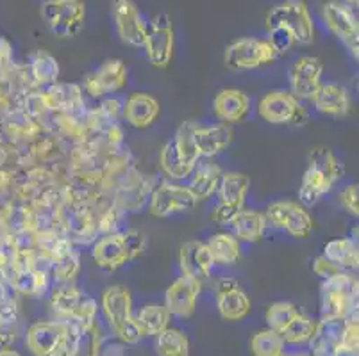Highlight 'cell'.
I'll list each match as a JSON object with an SVG mask.
<instances>
[{"label":"cell","mask_w":359,"mask_h":356,"mask_svg":"<svg viewBox=\"0 0 359 356\" xmlns=\"http://www.w3.org/2000/svg\"><path fill=\"white\" fill-rule=\"evenodd\" d=\"M344 175V166L329 148H313L308 157V168L302 175L299 187V204L302 207H315L332 185Z\"/></svg>","instance_id":"6da1fadb"},{"label":"cell","mask_w":359,"mask_h":356,"mask_svg":"<svg viewBox=\"0 0 359 356\" xmlns=\"http://www.w3.org/2000/svg\"><path fill=\"white\" fill-rule=\"evenodd\" d=\"M359 283L352 273L341 271L324 280L320 287V315L322 319L358 321Z\"/></svg>","instance_id":"7a4b0ae2"},{"label":"cell","mask_w":359,"mask_h":356,"mask_svg":"<svg viewBox=\"0 0 359 356\" xmlns=\"http://www.w3.org/2000/svg\"><path fill=\"white\" fill-rule=\"evenodd\" d=\"M145 235L135 228L122 232V234L113 232V234L104 235L102 239L97 241L91 255H93V260L100 269L116 271L130 260H135L136 257H140L145 251Z\"/></svg>","instance_id":"3957f363"},{"label":"cell","mask_w":359,"mask_h":356,"mask_svg":"<svg viewBox=\"0 0 359 356\" xmlns=\"http://www.w3.org/2000/svg\"><path fill=\"white\" fill-rule=\"evenodd\" d=\"M102 310L111 329L123 344H138L142 341L136 319L133 315V296L123 285H113L104 290Z\"/></svg>","instance_id":"277c9868"},{"label":"cell","mask_w":359,"mask_h":356,"mask_svg":"<svg viewBox=\"0 0 359 356\" xmlns=\"http://www.w3.org/2000/svg\"><path fill=\"white\" fill-rule=\"evenodd\" d=\"M359 0H327L322 8L325 25L348 48L352 57H359Z\"/></svg>","instance_id":"5b68a950"},{"label":"cell","mask_w":359,"mask_h":356,"mask_svg":"<svg viewBox=\"0 0 359 356\" xmlns=\"http://www.w3.org/2000/svg\"><path fill=\"white\" fill-rule=\"evenodd\" d=\"M280 25L286 27L295 38V43L311 45L315 41V24L304 0H285L276 6L266 16V27Z\"/></svg>","instance_id":"8992f818"},{"label":"cell","mask_w":359,"mask_h":356,"mask_svg":"<svg viewBox=\"0 0 359 356\" xmlns=\"http://www.w3.org/2000/svg\"><path fill=\"white\" fill-rule=\"evenodd\" d=\"M41 16L52 32L60 38H75L84 29L86 2L84 0H45Z\"/></svg>","instance_id":"52a82bcc"},{"label":"cell","mask_w":359,"mask_h":356,"mask_svg":"<svg viewBox=\"0 0 359 356\" xmlns=\"http://www.w3.org/2000/svg\"><path fill=\"white\" fill-rule=\"evenodd\" d=\"M277 59L276 48L269 39L241 38L225 48L224 63L231 71H249L264 64L273 63Z\"/></svg>","instance_id":"ba28073f"},{"label":"cell","mask_w":359,"mask_h":356,"mask_svg":"<svg viewBox=\"0 0 359 356\" xmlns=\"http://www.w3.org/2000/svg\"><path fill=\"white\" fill-rule=\"evenodd\" d=\"M257 113L266 123L272 125H297L306 123L308 111L300 104L299 98L293 97L290 91H270L259 100Z\"/></svg>","instance_id":"9c48e42d"},{"label":"cell","mask_w":359,"mask_h":356,"mask_svg":"<svg viewBox=\"0 0 359 356\" xmlns=\"http://www.w3.org/2000/svg\"><path fill=\"white\" fill-rule=\"evenodd\" d=\"M143 48H145L150 64L154 68L163 70V68H168V64L172 63L175 48V36L172 20H170L166 13L158 15L147 25Z\"/></svg>","instance_id":"30bf717a"},{"label":"cell","mask_w":359,"mask_h":356,"mask_svg":"<svg viewBox=\"0 0 359 356\" xmlns=\"http://www.w3.org/2000/svg\"><path fill=\"white\" fill-rule=\"evenodd\" d=\"M264 215L269 225L288 232L295 239H308L315 227L308 208L297 201H273L266 207Z\"/></svg>","instance_id":"8fae6325"},{"label":"cell","mask_w":359,"mask_h":356,"mask_svg":"<svg viewBox=\"0 0 359 356\" xmlns=\"http://www.w3.org/2000/svg\"><path fill=\"white\" fill-rule=\"evenodd\" d=\"M197 205L195 196L184 185L163 182L150 191L149 211L156 218H170L179 212H188Z\"/></svg>","instance_id":"7c38bea8"},{"label":"cell","mask_w":359,"mask_h":356,"mask_svg":"<svg viewBox=\"0 0 359 356\" xmlns=\"http://www.w3.org/2000/svg\"><path fill=\"white\" fill-rule=\"evenodd\" d=\"M127 80H129V73L122 59H107L95 71L86 75L84 90L90 97L104 98L123 90L127 86Z\"/></svg>","instance_id":"4fadbf2b"},{"label":"cell","mask_w":359,"mask_h":356,"mask_svg":"<svg viewBox=\"0 0 359 356\" xmlns=\"http://www.w3.org/2000/svg\"><path fill=\"white\" fill-rule=\"evenodd\" d=\"M113 20L123 43L135 48H143L147 24L133 0H113Z\"/></svg>","instance_id":"5bb4252c"},{"label":"cell","mask_w":359,"mask_h":356,"mask_svg":"<svg viewBox=\"0 0 359 356\" xmlns=\"http://www.w3.org/2000/svg\"><path fill=\"white\" fill-rule=\"evenodd\" d=\"M324 64L315 55L299 57L290 68V93L299 100H311L322 84Z\"/></svg>","instance_id":"9a60e30c"},{"label":"cell","mask_w":359,"mask_h":356,"mask_svg":"<svg viewBox=\"0 0 359 356\" xmlns=\"http://www.w3.org/2000/svg\"><path fill=\"white\" fill-rule=\"evenodd\" d=\"M202 285L198 280L190 278L182 274L181 278L175 280L172 285L166 289L165 294V306L170 315L188 319L195 313L198 294H201Z\"/></svg>","instance_id":"2e32d148"},{"label":"cell","mask_w":359,"mask_h":356,"mask_svg":"<svg viewBox=\"0 0 359 356\" xmlns=\"http://www.w3.org/2000/svg\"><path fill=\"white\" fill-rule=\"evenodd\" d=\"M217 306L225 321H241L250 312V299L233 278H222L217 283Z\"/></svg>","instance_id":"e0dca14e"},{"label":"cell","mask_w":359,"mask_h":356,"mask_svg":"<svg viewBox=\"0 0 359 356\" xmlns=\"http://www.w3.org/2000/svg\"><path fill=\"white\" fill-rule=\"evenodd\" d=\"M179 266H181L182 274L202 282L210 278L215 260L208 244L202 241H188L179 250Z\"/></svg>","instance_id":"ac0fdd59"},{"label":"cell","mask_w":359,"mask_h":356,"mask_svg":"<svg viewBox=\"0 0 359 356\" xmlns=\"http://www.w3.org/2000/svg\"><path fill=\"white\" fill-rule=\"evenodd\" d=\"M194 141L201 159H211L225 152L233 143V129L229 123H217L211 127H195Z\"/></svg>","instance_id":"d6986e66"},{"label":"cell","mask_w":359,"mask_h":356,"mask_svg":"<svg viewBox=\"0 0 359 356\" xmlns=\"http://www.w3.org/2000/svg\"><path fill=\"white\" fill-rule=\"evenodd\" d=\"M311 102L318 113L334 118L347 116L352 107L351 93L347 91V87L336 83L320 84L316 93L313 94Z\"/></svg>","instance_id":"ffe728a7"},{"label":"cell","mask_w":359,"mask_h":356,"mask_svg":"<svg viewBox=\"0 0 359 356\" xmlns=\"http://www.w3.org/2000/svg\"><path fill=\"white\" fill-rule=\"evenodd\" d=\"M65 333H67V325H65V321H61V319L34 322V325L27 329L25 344L31 349L32 355L47 356L55 346L60 344L61 339L65 337Z\"/></svg>","instance_id":"44dd1931"},{"label":"cell","mask_w":359,"mask_h":356,"mask_svg":"<svg viewBox=\"0 0 359 356\" xmlns=\"http://www.w3.org/2000/svg\"><path fill=\"white\" fill-rule=\"evenodd\" d=\"M213 111L222 123L243 122L250 111V98L241 90H222L213 100Z\"/></svg>","instance_id":"7402d4cb"},{"label":"cell","mask_w":359,"mask_h":356,"mask_svg":"<svg viewBox=\"0 0 359 356\" xmlns=\"http://www.w3.org/2000/svg\"><path fill=\"white\" fill-rule=\"evenodd\" d=\"M345 319H322L316 322L315 332L309 339L311 356H332L341 342L345 329Z\"/></svg>","instance_id":"603a6c76"},{"label":"cell","mask_w":359,"mask_h":356,"mask_svg":"<svg viewBox=\"0 0 359 356\" xmlns=\"http://www.w3.org/2000/svg\"><path fill=\"white\" fill-rule=\"evenodd\" d=\"M159 111H161L159 102L152 94L135 93L127 98L122 116L126 118L129 125L136 127V129H147L158 120Z\"/></svg>","instance_id":"cb8c5ba5"},{"label":"cell","mask_w":359,"mask_h":356,"mask_svg":"<svg viewBox=\"0 0 359 356\" xmlns=\"http://www.w3.org/2000/svg\"><path fill=\"white\" fill-rule=\"evenodd\" d=\"M231 227H233V235L240 243H257L264 235L269 221H266L264 212L241 208L234 215Z\"/></svg>","instance_id":"d4e9b609"},{"label":"cell","mask_w":359,"mask_h":356,"mask_svg":"<svg viewBox=\"0 0 359 356\" xmlns=\"http://www.w3.org/2000/svg\"><path fill=\"white\" fill-rule=\"evenodd\" d=\"M45 106L55 111H63L67 114H74L83 111V90L77 84H52L47 93L43 94Z\"/></svg>","instance_id":"484cf974"},{"label":"cell","mask_w":359,"mask_h":356,"mask_svg":"<svg viewBox=\"0 0 359 356\" xmlns=\"http://www.w3.org/2000/svg\"><path fill=\"white\" fill-rule=\"evenodd\" d=\"M322 257H325L329 262L334 264V266L339 267L341 271H347V273L358 271L359 267L358 241L352 239V237H338V239L329 241V243H325Z\"/></svg>","instance_id":"4316f807"},{"label":"cell","mask_w":359,"mask_h":356,"mask_svg":"<svg viewBox=\"0 0 359 356\" xmlns=\"http://www.w3.org/2000/svg\"><path fill=\"white\" fill-rule=\"evenodd\" d=\"M250 187V178L247 175H241L238 171L222 173L220 182H218V204L231 205V207L243 208L247 192Z\"/></svg>","instance_id":"83f0119b"},{"label":"cell","mask_w":359,"mask_h":356,"mask_svg":"<svg viewBox=\"0 0 359 356\" xmlns=\"http://www.w3.org/2000/svg\"><path fill=\"white\" fill-rule=\"evenodd\" d=\"M191 173H194V178H191L190 185H186V187L190 189L198 204V201H204L210 196H213V192H217L218 182H220V176L224 171L215 162L205 161L201 164L197 162Z\"/></svg>","instance_id":"f1b7e54d"},{"label":"cell","mask_w":359,"mask_h":356,"mask_svg":"<svg viewBox=\"0 0 359 356\" xmlns=\"http://www.w3.org/2000/svg\"><path fill=\"white\" fill-rule=\"evenodd\" d=\"M205 244L210 248L215 264H220V266H236L241 260V244L233 234L218 232Z\"/></svg>","instance_id":"f546056e"},{"label":"cell","mask_w":359,"mask_h":356,"mask_svg":"<svg viewBox=\"0 0 359 356\" xmlns=\"http://www.w3.org/2000/svg\"><path fill=\"white\" fill-rule=\"evenodd\" d=\"M29 71L38 86H52L60 78V63L47 50H36L29 55Z\"/></svg>","instance_id":"4dcf8cb0"},{"label":"cell","mask_w":359,"mask_h":356,"mask_svg":"<svg viewBox=\"0 0 359 356\" xmlns=\"http://www.w3.org/2000/svg\"><path fill=\"white\" fill-rule=\"evenodd\" d=\"M84 298H86V294L81 292L74 283H60V287L52 292V310L57 313L60 319H70L81 308Z\"/></svg>","instance_id":"1f68e13d"},{"label":"cell","mask_w":359,"mask_h":356,"mask_svg":"<svg viewBox=\"0 0 359 356\" xmlns=\"http://www.w3.org/2000/svg\"><path fill=\"white\" fill-rule=\"evenodd\" d=\"M135 319L143 337H156L170 326V312L165 305H145Z\"/></svg>","instance_id":"d6a6232c"},{"label":"cell","mask_w":359,"mask_h":356,"mask_svg":"<svg viewBox=\"0 0 359 356\" xmlns=\"http://www.w3.org/2000/svg\"><path fill=\"white\" fill-rule=\"evenodd\" d=\"M11 289L25 294V296H43L45 290L48 289V276L47 271L40 267H25L18 269L15 278H11Z\"/></svg>","instance_id":"836d02e7"},{"label":"cell","mask_w":359,"mask_h":356,"mask_svg":"<svg viewBox=\"0 0 359 356\" xmlns=\"http://www.w3.org/2000/svg\"><path fill=\"white\" fill-rule=\"evenodd\" d=\"M159 166L163 173L172 180H182L186 176H190L195 166L188 164L181 157V153L175 148L174 141H168L159 152Z\"/></svg>","instance_id":"e575fe53"},{"label":"cell","mask_w":359,"mask_h":356,"mask_svg":"<svg viewBox=\"0 0 359 356\" xmlns=\"http://www.w3.org/2000/svg\"><path fill=\"white\" fill-rule=\"evenodd\" d=\"M156 353L159 356H188L190 355V341L186 333L175 328L163 329L156 335Z\"/></svg>","instance_id":"d590c367"},{"label":"cell","mask_w":359,"mask_h":356,"mask_svg":"<svg viewBox=\"0 0 359 356\" xmlns=\"http://www.w3.org/2000/svg\"><path fill=\"white\" fill-rule=\"evenodd\" d=\"M285 344L280 333L273 329H261L250 341V351L254 356H280L285 353Z\"/></svg>","instance_id":"8d00e7d4"},{"label":"cell","mask_w":359,"mask_h":356,"mask_svg":"<svg viewBox=\"0 0 359 356\" xmlns=\"http://www.w3.org/2000/svg\"><path fill=\"white\" fill-rule=\"evenodd\" d=\"M195 127H197V123L191 122V120L190 122H184L177 129L174 139H172L175 145V148H177V152L181 153L182 159H184V161L191 166H197V162L201 161V157H198V152H197V146H195V141H194Z\"/></svg>","instance_id":"74e56055"},{"label":"cell","mask_w":359,"mask_h":356,"mask_svg":"<svg viewBox=\"0 0 359 356\" xmlns=\"http://www.w3.org/2000/svg\"><path fill=\"white\" fill-rule=\"evenodd\" d=\"M102 355V333L99 325L83 329L75 339L70 356H100Z\"/></svg>","instance_id":"f35d334b"},{"label":"cell","mask_w":359,"mask_h":356,"mask_svg":"<svg viewBox=\"0 0 359 356\" xmlns=\"http://www.w3.org/2000/svg\"><path fill=\"white\" fill-rule=\"evenodd\" d=\"M79 255L74 250H68L52 260V274L57 283H74L79 273Z\"/></svg>","instance_id":"ab89813d"},{"label":"cell","mask_w":359,"mask_h":356,"mask_svg":"<svg viewBox=\"0 0 359 356\" xmlns=\"http://www.w3.org/2000/svg\"><path fill=\"white\" fill-rule=\"evenodd\" d=\"M316 321H313L309 315H304L300 312L288 326H286L283 332H280V337L283 341L288 342V344H304L311 339L313 332H315Z\"/></svg>","instance_id":"60d3db41"},{"label":"cell","mask_w":359,"mask_h":356,"mask_svg":"<svg viewBox=\"0 0 359 356\" xmlns=\"http://www.w3.org/2000/svg\"><path fill=\"white\" fill-rule=\"evenodd\" d=\"M300 313V310L297 308L293 303L290 301H279L273 303V305L269 306L266 310V322H269V328L273 329V332L280 333L293 319Z\"/></svg>","instance_id":"b9f144b4"},{"label":"cell","mask_w":359,"mask_h":356,"mask_svg":"<svg viewBox=\"0 0 359 356\" xmlns=\"http://www.w3.org/2000/svg\"><path fill=\"white\" fill-rule=\"evenodd\" d=\"M332 356H359V322L347 321L345 322L344 337L336 348Z\"/></svg>","instance_id":"7bdbcfd3"},{"label":"cell","mask_w":359,"mask_h":356,"mask_svg":"<svg viewBox=\"0 0 359 356\" xmlns=\"http://www.w3.org/2000/svg\"><path fill=\"white\" fill-rule=\"evenodd\" d=\"M0 319L8 325H16L18 321V305L11 292V287L0 280Z\"/></svg>","instance_id":"ee69618b"},{"label":"cell","mask_w":359,"mask_h":356,"mask_svg":"<svg viewBox=\"0 0 359 356\" xmlns=\"http://www.w3.org/2000/svg\"><path fill=\"white\" fill-rule=\"evenodd\" d=\"M269 31H270L269 41L272 43V47L276 48L277 55L286 54V52H288L290 48L295 45V38H293V34L286 27H280V25H277V27L269 29Z\"/></svg>","instance_id":"f6af8a7d"},{"label":"cell","mask_w":359,"mask_h":356,"mask_svg":"<svg viewBox=\"0 0 359 356\" xmlns=\"http://www.w3.org/2000/svg\"><path fill=\"white\" fill-rule=\"evenodd\" d=\"M339 204L348 214L359 215V185L358 184H348L341 189L339 192Z\"/></svg>","instance_id":"bcb514c9"},{"label":"cell","mask_w":359,"mask_h":356,"mask_svg":"<svg viewBox=\"0 0 359 356\" xmlns=\"http://www.w3.org/2000/svg\"><path fill=\"white\" fill-rule=\"evenodd\" d=\"M313 271H315L316 276H320V278H324V280L332 278L334 274L341 273V269H339V267H336L334 264L329 262V260L325 259V257H322V255H320V257H316L315 262H313Z\"/></svg>","instance_id":"7dc6e473"},{"label":"cell","mask_w":359,"mask_h":356,"mask_svg":"<svg viewBox=\"0 0 359 356\" xmlns=\"http://www.w3.org/2000/svg\"><path fill=\"white\" fill-rule=\"evenodd\" d=\"M238 211H241V208L231 207V205L218 204L217 207H215V211L211 212V218H213L218 225H231L234 220V215L238 214Z\"/></svg>","instance_id":"c3c4849f"},{"label":"cell","mask_w":359,"mask_h":356,"mask_svg":"<svg viewBox=\"0 0 359 356\" xmlns=\"http://www.w3.org/2000/svg\"><path fill=\"white\" fill-rule=\"evenodd\" d=\"M16 341V325H8L0 319V346H11Z\"/></svg>","instance_id":"681fc988"},{"label":"cell","mask_w":359,"mask_h":356,"mask_svg":"<svg viewBox=\"0 0 359 356\" xmlns=\"http://www.w3.org/2000/svg\"><path fill=\"white\" fill-rule=\"evenodd\" d=\"M123 107L120 106L118 100H115V98H109V100H106V102L100 106V113L107 114V120H116L118 118V114L122 113Z\"/></svg>","instance_id":"f907efd6"},{"label":"cell","mask_w":359,"mask_h":356,"mask_svg":"<svg viewBox=\"0 0 359 356\" xmlns=\"http://www.w3.org/2000/svg\"><path fill=\"white\" fill-rule=\"evenodd\" d=\"M13 59V47L8 39L0 36V66H8L11 64Z\"/></svg>","instance_id":"816d5d0a"},{"label":"cell","mask_w":359,"mask_h":356,"mask_svg":"<svg viewBox=\"0 0 359 356\" xmlns=\"http://www.w3.org/2000/svg\"><path fill=\"white\" fill-rule=\"evenodd\" d=\"M0 356H22V355L16 351V349H13L11 346H4V348L0 349Z\"/></svg>","instance_id":"f5cc1de1"},{"label":"cell","mask_w":359,"mask_h":356,"mask_svg":"<svg viewBox=\"0 0 359 356\" xmlns=\"http://www.w3.org/2000/svg\"><path fill=\"white\" fill-rule=\"evenodd\" d=\"M280 356H309V355H285V353H283Z\"/></svg>","instance_id":"db71d44e"}]
</instances>
